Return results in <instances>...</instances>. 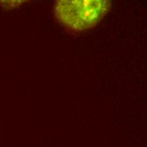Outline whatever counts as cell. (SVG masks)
<instances>
[{
  "label": "cell",
  "mask_w": 147,
  "mask_h": 147,
  "mask_svg": "<svg viewBox=\"0 0 147 147\" xmlns=\"http://www.w3.org/2000/svg\"><path fill=\"white\" fill-rule=\"evenodd\" d=\"M113 0H55L53 15L65 30L81 33L95 28L111 9Z\"/></svg>",
  "instance_id": "6da1fadb"
},
{
  "label": "cell",
  "mask_w": 147,
  "mask_h": 147,
  "mask_svg": "<svg viewBox=\"0 0 147 147\" xmlns=\"http://www.w3.org/2000/svg\"><path fill=\"white\" fill-rule=\"evenodd\" d=\"M31 0H0V6L4 9H15Z\"/></svg>",
  "instance_id": "7a4b0ae2"
}]
</instances>
